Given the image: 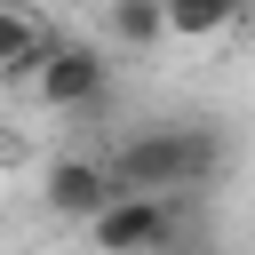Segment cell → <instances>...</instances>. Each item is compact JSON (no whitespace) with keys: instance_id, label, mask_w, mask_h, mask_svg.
<instances>
[{"instance_id":"3957f363","label":"cell","mask_w":255,"mask_h":255,"mask_svg":"<svg viewBox=\"0 0 255 255\" xmlns=\"http://www.w3.org/2000/svg\"><path fill=\"white\" fill-rule=\"evenodd\" d=\"M40 199L64 215V223H104L128 191H120V175H112V159H88V151H72V159H56L48 167V183H40Z\"/></svg>"},{"instance_id":"277c9868","label":"cell","mask_w":255,"mask_h":255,"mask_svg":"<svg viewBox=\"0 0 255 255\" xmlns=\"http://www.w3.org/2000/svg\"><path fill=\"white\" fill-rule=\"evenodd\" d=\"M175 223H183L175 199H120L104 223H88V247L96 255H159L175 239Z\"/></svg>"},{"instance_id":"5b68a950","label":"cell","mask_w":255,"mask_h":255,"mask_svg":"<svg viewBox=\"0 0 255 255\" xmlns=\"http://www.w3.org/2000/svg\"><path fill=\"white\" fill-rule=\"evenodd\" d=\"M56 40H64V32H56L48 16H32V8H8V0H0V80H16V88H32Z\"/></svg>"},{"instance_id":"6da1fadb","label":"cell","mask_w":255,"mask_h":255,"mask_svg":"<svg viewBox=\"0 0 255 255\" xmlns=\"http://www.w3.org/2000/svg\"><path fill=\"white\" fill-rule=\"evenodd\" d=\"M112 175L128 199H183L223 175V128L207 120H167V128H128L112 143Z\"/></svg>"},{"instance_id":"8992f818","label":"cell","mask_w":255,"mask_h":255,"mask_svg":"<svg viewBox=\"0 0 255 255\" xmlns=\"http://www.w3.org/2000/svg\"><path fill=\"white\" fill-rule=\"evenodd\" d=\"M223 32H239V8H231V0H175V8H167V40H183V48L223 40Z\"/></svg>"},{"instance_id":"52a82bcc","label":"cell","mask_w":255,"mask_h":255,"mask_svg":"<svg viewBox=\"0 0 255 255\" xmlns=\"http://www.w3.org/2000/svg\"><path fill=\"white\" fill-rule=\"evenodd\" d=\"M104 32H112L120 48H159V40H167V8H151V0H120V8H104Z\"/></svg>"},{"instance_id":"7a4b0ae2","label":"cell","mask_w":255,"mask_h":255,"mask_svg":"<svg viewBox=\"0 0 255 255\" xmlns=\"http://www.w3.org/2000/svg\"><path fill=\"white\" fill-rule=\"evenodd\" d=\"M104 88H112V56L96 40H56L48 64H40V80H32V96L48 112H96Z\"/></svg>"}]
</instances>
